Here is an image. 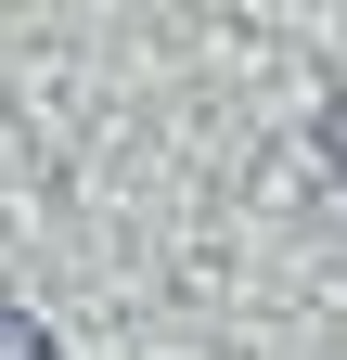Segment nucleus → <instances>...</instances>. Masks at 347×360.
<instances>
[{"instance_id": "nucleus-1", "label": "nucleus", "mask_w": 347, "mask_h": 360, "mask_svg": "<svg viewBox=\"0 0 347 360\" xmlns=\"http://www.w3.org/2000/svg\"><path fill=\"white\" fill-rule=\"evenodd\" d=\"M0 360H65V347H52V322H39L26 296H0Z\"/></svg>"}]
</instances>
